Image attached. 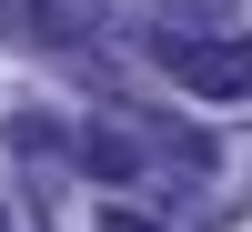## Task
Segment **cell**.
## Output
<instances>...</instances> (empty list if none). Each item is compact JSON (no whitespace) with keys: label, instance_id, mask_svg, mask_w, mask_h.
Instances as JSON below:
<instances>
[{"label":"cell","instance_id":"1","mask_svg":"<svg viewBox=\"0 0 252 232\" xmlns=\"http://www.w3.org/2000/svg\"><path fill=\"white\" fill-rule=\"evenodd\" d=\"M152 61L182 81V91H202V101H242L252 91V31H161L152 40Z\"/></svg>","mask_w":252,"mask_h":232},{"label":"cell","instance_id":"2","mask_svg":"<svg viewBox=\"0 0 252 232\" xmlns=\"http://www.w3.org/2000/svg\"><path fill=\"white\" fill-rule=\"evenodd\" d=\"M101 232H161L152 212H131V202H101Z\"/></svg>","mask_w":252,"mask_h":232},{"label":"cell","instance_id":"3","mask_svg":"<svg viewBox=\"0 0 252 232\" xmlns=\"http://www.w3.org/2000/svg\"><path fill=\"white\" fill-rule=\"evenodd\" d=\"M0 232H10V212H0Z\"/></svg>","mask_w":252,"mask_h":232}]
</instances>
